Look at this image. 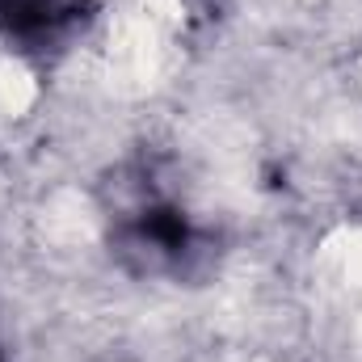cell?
<instances>
[{
	"mask_svg": "<svg viewBox=\"0 0 362 362\" xmlns=\"http://www.w3.org/2000/svg\"><path fill=\"white\" fill-rule=\"evenodd\" d=\"M127 236L152 262H181V257L194 253V240H198V232L185 219V211L169 206V202H152V206L135 211L131 223H127Z\"/></svg>",
	"mask_w": 362,
	"mask_h": 362,
	"instance_id": "cell-1",
	"label": "cell"
},
{
	"mask_svg": "<svg viewBox=\"0 0 362 362\" xmlns=\"http://www.w3.org/2000/svg\"><path fill=\"white\" fill-rule=\"evenodd\" d=\"M81 17L76 0H0V34L17 42H42Z\"/></svg>",
	"mask_w": 362,
	"mask_h": 362,
	"instance_id": "cell-2",
	"label": "cell"
}]
</instances>
